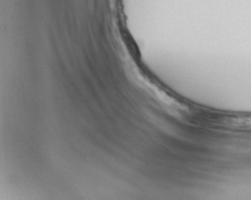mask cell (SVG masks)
Segmentation results:
<instances>
[{"label": "cell", "mask_w": 251, "mask_h": 200, "mask_svg": "<svg viewBox=\"0 0 251 200\" xmlns=\"http://www.w3.org/2000/svg\"><path fill=\"white\" fill-rule=\"evenodd\" d=\"M229 125L233 127L240 128V129H251V117L244 118H236L230 119Z\"/></svg>", "instance_id": "obj_1"}]
</instances>
